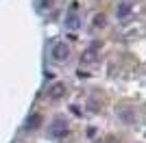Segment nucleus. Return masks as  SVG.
<instances>
[{"label": "nucleus", "mask_w": 146, "mask_h": 143, "mask_svg": "<svg viewBox=\"0 0 146 143\" xmlns=\"http://www.w3.org/2000/svg\"><path fill=\"white\" fill-rule=\"evenodd\" d=\"M116 13H118V18H120V20H129V18H131V13H133L131 2H127V0H124V2H120V5H118V9H116Z\"/></svg>", "instance_id": "20e7f679"}, {"label": "nucleus", "mask_w": 146, "mask_h": 143, "mask_svg": "<svg viewBox=\"0 0 146 143\" xmlns=\"http://www.w3.org/2000/svg\"><path fill=\"white\" fill-rule=\"evenodd\" d=\"M66 24H68V28H72V30H76L81 26V22H79V15H76V7H72V13H68V20H66Z\"/></svg>", "instance_id": "423d86ee"}, {"label": "nucleus", "mask_w": 146, "mask_h": 143, "mask_svg": "<svg viewBox=\"0 0 146 143\" xmlns=\"http://www.w3.org/2000/svg\"><path fill=\"white\" fill-rule=\"evenodd\" d=\"M63 95H66V85L63 83H55L52 87H50V91H48L50 100H59V98H63Z\"/></svg>", "instance_id": "39448f33"}, {"label": "nucleus", "mask_w": 146, "mask_h": 143, "mask_svg": "<svg viewBox=\"0 0 146 143\" xmlns=\"http://www.w3.org/2000/svg\"><path fill=\"white\" fill-rule=\"evenodd\" d=\"M50 56H52V61H57V63L68 61V56H70V46L63 43V41H57L55 46H52V50H50Z\"/></svg>", "instance_id": "f257e3e1"}, {"label": "nucleus", "mask_w": 146, "mask_h": 143, "mask_svg": "<svg viewBox=\"0 0 146 143\" xmlns=\"http://www.w3.org/2000/svg\"><path fill=\"white\" fill-rule=\"evenodd\" d=\"M105 24H107V18H105L103 13H98L96 18H94V28H103Z\"/></svg>", "instance_id": "0eeeda50"}, {"label": "nucleus", "mask_w": 146, "mask_h": 143, "mask_svg": "<svg viewBox=\"0 0 146 143\" xmlns=\"http://www.w3.org/2000/svg\"><path fill=\"white\" fill-rule=\"evenodd\" d=\"M96 61H98V43H94V46L87 48L85 54L81 56V65H85V63H87V65H94Z\"/></svg>", "instance_id": "7ed1b4c3"}, {"label": "nucleus", "mask_w": 146, "mask_h": 143, "mask_svg": "<svg viewBox=\"0 0 146 143\" xmlns=\"http://www.w3.org/2000/svg\"><path fill=\"white\" fill-rule=\"evenodd\" d=\"M120 117H124V121H127V124H133V113H131L129 108H127V111H124V113H122V111H120Z\"/></svg>", "instance_id": "6e6552de"}, {"label": "nucleus", "mask_w": 146, "mask_h": 143, "mask_svg": "<svg viewBox=\"0 0 146 143\" xmlns=\"http://www.w3.org/2000/svg\"><path fill=\"white\" fill-rule=\"evenodd\" d=\"M66 134H68V121L59 117L55 124H52V128H50V137L52 139H61V137H66Z\"/></svg>", "instance_id": "f03ea898"}]
</instances>
